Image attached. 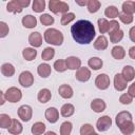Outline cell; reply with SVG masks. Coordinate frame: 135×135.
Here are the masks:
<instances>
[{"label": "cell", "instance_id": "cell-1", "mask_svg": "<svg viewBox=\"0 0 135 135\" xmlns=\"http://www.w3.org/2000/svg\"><path fill=\"white\" fill-rule=\"evenodd\" d=\"M71 33L73 39L79 44L91 43L96 35L93 23L85 19L76 21L71 27Z\"/></svg>", "mask_w": 135, "mask_h": 135}, {"label": "cell", "instance_id": "cell-2", "mask_svg": "<svg viewBox=\"0 0 135 135\" xmlns=\"http://www.w3.org/2000/svg\"><path fill=\"white\" fill-rule=\"evenodd\" d=\"M44 40L46 43L53 45H61L63 42V35L56 28H47L44 32Z\"/></svg>", "mask_w": 135, "mask_h": 135}, {"label": "cell", "instance_id": "cell-3", "mask_svg": "<svg viewBox=\"0 0 135 135\" xmlns=\"http://www.w3.org/2000/svg\"><path fill=\"white\" fill-rule=\"evenodd\" d=\"M98 27H99V32L101 34H105V33H111L114 30H118L119 27V23L116 20H112V21H108L104 18H100L98 19Z\"/></svg>", "mask_w": 135, "mask_h": 135}, {"label": "cell", "instance_id": "cell-4", "mask_svg": "<svg viewBox=\"0 0 135 135\" xmlns=\"http://www.w3.org/2000/svg\"><path fill=\"white\" fill-rule=\"evenodd\" d=\"M30 5V0H12L7 3L6 9L9 13H21L22 9Z\"/></svg>", "mask_w": 135, "mask_h": 135}, {"label": "cell", "instance_id": "cell-5", "mask_svg": "<svg viewBox=\"0 0 135 135\" xmlns=\"http://www.w3.org/2000/svg\"><path fill=\"white\" fill-rule=\"evenodd\" d=\"M49 8L54 14H66L69 11V5L64 1H58V0H50L49 2Z\"/></svg>", "mask_w": 135, "mask_h": 135}, {"label": "cell", "instance_id": "cell-6", "mask_svg": "<svg viewBox=\"0 0 135 135\" xmlns=\"http://www.w3.org/2000/svg\"><path fill=\"white\" fill-rule=\"evenodd\" d=\"M4 94H5L6 100L9 101V102H18L22 97L21 91L18 88H15V86L8 88Z\"/></svg>", "mask_w": 135, "mask_h": 135}, {"label": "cell", "instance_id": "cell-7", "mask_svg": "<svg viewBox=\"0 0 135 135\" xmlns=\"http://www.w3.org/2000/svg\"><path fill=\"white\" fill-rule=\"evenodd\" d=\"M19 83L24 88H30L34 83V76L31 72L24 71L19 76Z\"/></svg>", "mask_w": 135, "mask_h": 135}, {"label": "cell", "instance_id": "cell-8", "mask_svg": "<svg viewBox=\"0 0 135 135\" xmlns=\"http://www.w3.org/2000/svg\"><path fill=\"white\" fill-rule=\"evenodd\" d=\"M32 115H33V109L30 105L24 104L18 109V116L23 121H30L32 118Z\"/></svg>", "mask_w": 135, "mask_h": 135}, {"label": "cell", "instance_id": "cell-9", "mask_svg": "<svg viewBox=\"0 0 135 135\" xmlns=\"http://www.w3.org/2000/svg\"><path fill=\"white\" fill-rule=\"evenodd\" d=\"M112 126V119L109 116H102L100 117L96 122V128L100 132L108 131Z\"/></svg>", "mask_w": 135, "mask_h": 135}, {"label": "cell", "instance_id": "cell-10", "mask_svg": "<svg viewBox=\"0 0 135 135\" xmlns=\"http://www.w3.org/2000/svg\"><path fill=\"white\" fill-rule=\"evenodd\" d=\"M95 84L99 90H107L110 85V77L107 74H99L95 79Z\"/></svg>", "mask_w": 135, "mask_h": 135}, {"label": "cell", "instance_id": "cell-11", "mask_svg": "<svg viewBox=\"0 0 135 135\" xmlns=\"http://www.w3.org/2000/svg\"><path fill=\"white\" fill-rule=\"evenodd\" d=\"M75 77L80 82H85L91 78V71L88 68H80L77 70Z\"/></svg>", "mask_w": 135, "mask_h": 135}, {"label": "cell", "instance_id": "cell-12", "mask_svg": "<svg viewBox=\"0 0 135 135\" xmlns=\"http://www.w3.org/2000/svg\"><path fill=\"white\" fill-rule=\"evenodd\" d=\"M44 115H45L46 120H47L49 122H51V123H55V122L58 120V118H59V112H58V110H57L56 108H54V107L47 108Z\"/></svg>", "mask_w": 135, "mask_h": 135}, {"label": "cell", "instance_id": "cell-13", "mask_svg": "<svg viewBox=\"0 0 135 135\" xmlns=\"http://www.w3.org/2000/svg\"><path fill=\"white\" fill-rule=\"evenodd\" d=\"M114 88L116 91L121 92L127 88V80L121 74H116L114 77Z\"/></svg>", "mask_w": 135, "mask_h": 135}, {"label": "cell", "instance_id": "cell-14", "mask_svg": "<svg viewBox=\"0 0 135 135\" xmlns=\"http://www.w3.org/2000/svg\"><path fill=\"white\" fill-rule=\"evenodd\" d=\"M131 120H132V115L128 111L119 112L116 115V124H117V127H120L121 124H123L128 121H131Z\"/></svg>", "mask_w": 135, "mask_h": 135}, {"label": "cell", "instance_id": "cell-15", "mask_svg": "<svg viewBox=\"0 0 135 135\" xmlns=\"http://www.w3.org/2000/svg\"><path fill=\"white\" fill-rule=\"evenodd\" d=\"M28 42L34 47L41 46V44H42V36H41V34L38 33V32L31 33L30 36H28Z\"/></svg>", "mask_w": 135, "mask_h": 135}, {"label": "cell", "instance_id": "cell-16", "mask_svg": "<svg viewBox=\"0 0 135 135\" xmlns=\"http://www.w3.org/2000/svg\"><path fill=\"white\" fill-rule=\"evenodd\" d=\"M65 63H66V68L70 70H78L81 68V60L75 56L68 57L65 59Z\"/></svg>", "mask_w": 135, "mask_h": 135}, {"label": "cell", "instance_id": "cell-17", "mask_svg": "<svg viewBox=\"0 0 135 135\" xmlns=\"http://www.w3.org/2000/svg\"><path fill=\"white\" fill-rule=\"evenodd\" d=\"M105 107H107L105 102H104L102 99H100V98H96V99H94V100L91 102V109H92L94 112H96V113H101V112H103V111L105 110Z\"/></svg>", "mask_w": 135, "mask_h": 135}, {"label": "cell", "instance_id": "cell-18", "mask_svg": "<svg viewBox=\"0 0 135 135\" xmlns=\"http://www.w3.org/2000/svg\"><path fill=\"white\" fill-rule=\"evenodd\" d=\"M22 25L25 28H34L37 25V19L33 15H26L22 18Z\"/></svg>", "mask_w": 135, "mask_h": 135}, {"label": "cell", "instance_id": "cell-19", "mask_svg": "<svg viewBox=\"0 0 135 135\" xmlns=\"http://www.w3.org/2000/svg\"><path fill=\"white\" fill-rule=\"evenodd\" d=\"M58 93L62 98L69 99L73 96V89L69 84H61L58 89Z\"/></svg>", "mask_w": 135, "mask_h": 135}, {"label": "cell", "instance_id": "cell-20", "mask_svg": "<svg viewBox=\"0 0 135 135\" xmlns=\"http://www.w3.org/2000/svg\"><path fill=\"white\" fill-rule=\"evenodd\" d=\"M121 75L123 76V78L128 81H132L135 77V70L134 68H132L131 65H126L123 69H122V73Z\"/></svg>", "mask_w": 135, "mask_h": 135}, {"label": "cell", "instance_id": "cell-21", "mask_svg": "<svg viewBox=\"0 0 135 135\" xmlns=\"http://www.w3.org/2000/svg\"><path fill=\"white\" fill-rule=\"evenodd\" d=\"M37 72H38L39 76H41L42 78H46V77H49L51 75L52 69L47 63H41V64L38 65Z\"/></svg>", "mask_w": 135, "mask_h": 135}, {"label": "cell", "instance_id": "cell-22", "mask_svg": "<svg viewBox=\"0 0 135 135\" xmlns=\"http://www.w3.org/2000/svg\"><path fill=\"white\" fill-rule=\"evenodd\" d=\"M37 98L38 100L41 102V103H46L47 101H50V99L52 98V93L50 90L47 89H42L39 91L38 95H37Z\"/></svg>", "mask_w": 135, "mask_h": 135}, {"label": "cell", "instance_id": "cell-23", "mask_svg": "<svg viewBox=\"0 0 135 135\" xmlns=\"http://www.w3.org/2000/svg\"><path fill=\"white\" fill-rule=\"evenodd\" d=\"M22 130H23L22 124L17 119H13L12 120V124L8 128V132L11 134H13V135H19L22 132Z\"/></svg>", "mask_w": 135, "mask_h": 135}, {"label": "cell", "instance_id": "cell-24", "mask_svg": "<svg viewBox=\"0 0 135 135\" xmlns=\"http://www.w3.org/2000/svg\"><path fill=\"white\" fill-rule=\"evenodd\" d=\"M111 54H112L113 58H115V59H117V60H121V59H123L124 56H126V51H124V49H123L122 46L116 45V46H114V47L112 49Z\"/></svg>", "mask_w": 135, "mask_h": 135}, {"label": "cell", "instance_id": "cell-25", "mask_svg": "<svg viewBox=\"0 0 135 135\" xmlns=\"http://www.w3.org/2000/svg\"><path fill=\"white\" fill-rule=\"evenodd\" d=\"M94 47L96 50H99V51H102V50H105L108 47V39L105 38V36L103 35H100L96 41L94 42Z\"/></svg>", "mask_w": 135, "mask_h": 135}, {"label": "cell", "instance_id": "cell-26", "mask_svg": "<svg viewBox=\"0 0 135 135\" xmlns=\"http://www.w3.org/2000/svg\"><path fill=\"white\" fill-rule=\"evenodd\" d=\"M118 128L120 129V131H121V133L123 135H131L134 132V130H135V126H134V123H133L132 120L131 121H128V122H126L123 124H121Z\"/></svg>", "mask_w": 135, "mask_h": 135}, {"label": "cell", "instance_id": "cell-27", "mask_svg": "<svg viewBox=\"0 0 135 135\" xmlns=\"http://www.w3.org/2000/svg\"><path fill=\"white\" fill-rule=\"evenodd\" d=\"M22 55H23V58L26 60V61H32L36 58L37 56V51L33 47H25L22 52Z\"/></svg>", "mask_w": 135, "mask_h": 135}, {"label": "cell", "instance_id": "cell-28", "mask_svg": "<svg viewBox=\"0 0 135 135\" xmlns=\"http://www.w3.org/2000/svg\"><path fill=\"white\" fill-rule=\"evenodd\" d=\"M74 112H75V108L71 103H65L60 109V113L63 117H70L74 114Z\"/></svg>", "mask_w": 135, "mask_h": 135}, {"label": "cell", "instance_id": "cell-29", "mask_svg": "<svg viewBox=\"0 0 135 135\" xmlns=\"http://www.w3.org/2000/svg\"><path fill=\"white\" fill-rule=\"evenodd\" d=\"M45 124L43 122H40V121H37L35 122L33 126H32V129H31V132L34 134V135H41L42 133H44L45 131Z\"/></svg>", "mask_w": 135, "mask_h": 135}, {"label": "cell", "instance_id": "cell-30", "mask_svg": "<svg viewBox=\"0 0 135 135\" xmlns=\"http://www.w3.org/2000/svg\"><path fill=\"white\" fill-rule=\"evenodd\" d=\"M123 38V32L118 28V30H114L110 33V40L112 43H117L119 42L121 39Z\"/></svg>", "mask_w": 135, "mask_h": 135}, {"label": "cell", "instance_id": "cell-31", "mask_svg": "<svg viewBox=\"0 0 135 135\" xmlns=\"http://www.w3.org/2000/svg\"><path fill=\"white\" fill-rule=\"evenodd\" d=\"M1 73L5 77H12L15 74V68L11 63H3L1 65Z\"/></svg>", "mask_w": 135, "mask_h": 135}, {"label": "cell", "instance_id": "cell-32", "mask_svg": "<svg viewBox=\"0 0 135 135\" xmlns=\"http://www.w3.org/2000/svg\"><path fill=\"white\" fill-rule=\"evenodd\" d=\"M88 64H89V66L92 68L93 70H99V69L102 68L103 62H102V60H101L100 58H98V57H92V58L89 59Z\"/></svg>", "mask_w": 135, "mask_h": 135}, {"label": "cell", "instance_id": "cell-33", "mask_svg": "<svg viewBox=\"0 0 135 135\" xmlns=\"http://www.w3.org/2000/svg\"><path fill=\"white\" fill-rule=\"evenodd\" d=\"M104 15H105L107 17L111 18V19H114V18H116V17L119 16V12H118V9H117L116 6H114V5H110V6H108V7L105 8V11H104Z\"/></svg>", "mask_w": 135, "mask_h": 135}, {"label": "cell", "instance_id": "cell-34", "mask_svg": "<svg viewBox=\"0 0 135 135\" xmlns=\"http://www.w3.org/2000/svg\"><path fill=\"white\" fill-rule=\"evenodd\" d=\"M12 118L7 114H1L0 115V127L2 129H8L12 124Z\"/></svg>", "mask_w": 135, "mask_h": 135}, {"label": "cell", "instance_id": "cell-35", "mask_svg": "<svg viewBox=\"0 0 135 135\" xmlns=\"http://www.w3.org/2000/svg\"><path fill=\"white\" fill-rule=\"evenodd\" d=\"M134 12H135L134 1H126V2L122 3V13L129 14V15H133Z\"/></svg>", "mask_w": 135, "mask_h": 135}, {"label": "cell", "instance_id": "cell-36", "mask_svg": "<svg viewBox=\"0 0 135 135\" xmlns=\"http://www.w3.org/2000/svg\"><path fill=\"white\" fill-rule=\"evenodd\" d=\"M88 11L90 13H96L100 8V2L98 0H89L88 1Z\"/></svg>", "mask_w": 135, "mask_h": 135}, {"label": "cell", "instance_id": "cell-37", "mask_svg": "<svg viewBox=\"0 0 135 135\" xmlns=\"http://www.w3.org/2000/svg\"><path fill=\"white\" fill-rule=\"evenodd\" d=\"M33 11L36 13H41L45 8V1L44 0H35L33 2Z\"/></svg>", "mask_w": 135, "mask_h": 135}, {"label": "cell", "instance_id": "cell-38", "mask_svg": "<svg viewBox=\"0 0 135 135\" xmlns=\"http://www.w3.org/2000/svg\"><path fill=\"white\" fill-rule=\"evenodd\" d=\"M54 55H55V50L54 49H52V47H45L43 50L42 54H41V58L43 60H45V61H49V60L53 59Z\"/></svg>", "mask_w": 135, "mask_h": 135}, {"label": "cell", "instance_id": "cell-39", "mask_svg": "<svg viewBox=\"0 0 135 135\" xmlns=\"http://www.w3.org/2000/svg\"><path fill=\"white\" fill-rule=\"evenodd\" d=\"M72 132V123L70 121H64L60 127V135H70Z\"/></svg>", "mask_w": 135, "mask_h": 135}, {"label": "cell", "instance_id": "cell-40", "mask_svg": "<svg viewBox=\"0 0 135 135\" xmlns=\"http://www.w3.org/2000/svg\"><path fill=\"white\" fill-rule=\"evenodd\" d=\"M54 69L55 71L61 73V72H64L68 68H66V63H65V60H62V59H59L57 61L54 62Z\"/></svg>", "mask_w": 135, "mask_h": 135}, {"label": "cell", "instance_id": "cell-41", "mask_svg": "<svg viewBox=\"0 0 135 135\" xmlns=\"http://www.w3.org/2000/svg\"><path fill=\"white\" fill-rule=\"evenodd\" d=\"M40 22L43 25H52L54 23V18L49 14H42L40 16Z\"/></svg>", "mask_w": 135, "mask_h": 135}, {"label": "cell", "instance_id": "cell-42", "mask_svg": "<svg viewBox=\"0 0 135 135\" xmlns=\"http://www.w3.org/2000/svg\"><path fill=\"white\" fill-rule=\"evenodd\" d=\"M74 19H75V14L74 13H66V14L62 15V17H61V24L66 25L68 23H70Z\"/></svg>", "mask_w": 135, "mask_h": 135}, {"label": "cell", "instance_id": "cell-43", "mask_svg": "<svg viewBox=\"0 0 135 135\" xmlns=\"http://www.w3.org/2000/svg\"><path fill=\"white\" fill-rule=\"evenodd\" d=\"M94 128L93 126L89 124V123H85L83 124L81 128H80V134L81 135H91L92 133H94Z\"/></svg>", "mask_w": 135, "mask_h": 135}, {"label": "cell", "instance_id": "cell-44", "mask_svg": "<svg viewBox=\"0 0 135 135\" xmlns=\"http://www.w3.org/2000/svg\"><path fill=\"white\" fill-rule=\"evenodd\" d=\"M119 19L122 23L124 24H130L133 21V15L124 14V13H119Z\"/></svg>", "mask_w": 135, "mask_h": 135}, {"label": "cell", "instance_id": "cell-45", "mask_svg": "<svg viewBox=\"0 0 135 135\" xmlns=\"http://www.w3.org/2000/svg\"><path fill=\"white\" fill-rule=\"evenodd\" d=\"M8 32H9L8 25H7L5 22L1 21V22H0V37H1V38H4V37L8 34Z\"/></svg>", "mask_w": 135, "mask_h": 135}, {"label": "cell", "instance_id": "cell-46", "mask_svg": "<svg viewBox=\"0 0 135 135\" xmlns=\"http://www.w3.org/2000/svg\"><path fill=\"white\" fill-rule=\"evenodd\" d=\"M119 101L122 103V104H130L132 102V97L129 95V94H122L120 97H119Z\"/></svg>", "mask_w": 135, "mask_h": 135}, {"label": "cell", "instance_id": "cell-47", "mask_svg": "<svg viewBox=\"0 0 135 135\" xmlns=\"http://www.w3.org/2000/svg\"><path fill=\"white\" fill-rule=\"evenodd\" d=\"M128 94L133 98L135 97V82H133L130 86H129V90H128Z\"/></svg>", "mask_w": 135, "mask_h": 135}, {"label": "cell", "instance_id": "cell-48", "mask_svg": "<svg viewBox=\"0 0 135 135\" xmlns=\"http://www.w3.org/2000/svg\"><path fill=\"white\" fill-rule=\"evenodd\" d=\"M129 36H130V39H131L133 42H135V26L131 27V30H130V32H129Z\"/></svg>", "mask_w": 135, "mask_h": 135}, {"label": "cell", "instance_id": "cell-49", "mask_svg": "<svg viewBox=\"0 0 135 135\" xmlns=\"http://www.w3.org/2000/svg\"><path fill=\"white\" fill-rule=\"evenodd\" d=\"M129 56H130L132 59L135 60V46L130 47V50H129Z\"/></svg>", "mask_w": 135, "mask_h": 135}, {"label": "cell", "instance_id": "cell-50", "mask_svg": "<svg viewBox=\"0 0 135 135\" xmlns=\"http://www.w3.org/2000/svg\"><path fill=\"white\" fill-rule=\"evenodd\" d=\"M0 96H1V101H0V104L2 105V104H4V102H5V94H4V92H0Z\"/></svg>", "mask_w": 135, "mask_h": 135}, {"label": "cell", "instance_id": "cell-51", "mask_svg": "<svg viewBox=\"0 0 135 135\" xmlns=\"http://www.w3.org/2000/svg\"><path fill=\"white\" fill-rule=\"evenodd\" d=\"M78 5H81V6H83V5H88V1H84V2H79V1H77L76 2Z\"/></svg>", "mask_w": 135, "mask_h": 135}, {"label": "cell", "instance_id": "cell-52", "mask_svg": "<svg viewBox=\"0 0 135 135\" xmlns=\"http://www.w3.org/2000/svg\"><path fill=\"white\" fill-rule=\"evenodd\" d=\"M44 135H57L55 132H53V131H49V132H46Z\"/></svg>", "mask_w": 135, "mask_h": 135}, {"label": "cell", "instance_id": "cell-53", "mask_svg": "<svg viewBox=\"0 0 135 135\" xmlns=\"http://www.w3.org/2000/svg\"><path fill=\"white\" fill-rule=\"evenodd\" d=\"M91 135H99V134H97V133H95V132H94V133H92Z\"/></svg>", "mask_w": 135, "mask_h": 135}, {"label": "cell", "instance_id": "cell-54", "mask_svg": "<svg viewBox=\"0 0 135 135\" xmlns=\"http://www.w3.org/2000/svg\"><path fill=\"white\" fill-rule=\"evenodd\" d=\"M134 8H135V1H134Z\"/></svg>", "mask_w": 135, "mask_h": 135}]
</instances>
